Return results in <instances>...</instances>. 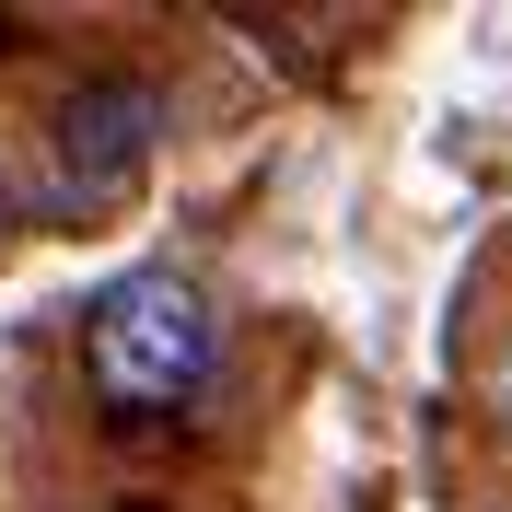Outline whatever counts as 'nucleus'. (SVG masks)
I'll return each instance as SVG.
<instances>
[{
	"instance_id": "obj_1",
	"label": "nucleus",
	"mask_w": 512,
	"mask_h": 512,
	"mask_svg": "<svg viewBox=\"0 0 512 512\" xmlns=\"http://www.w3.org/2000/svg\"><path fill=\"white\" fill-rule=\"evenodd\" d=\"M222 373V315L210 291L175 268H128L117 291H94L82 315V384L105 396V419H187Z\"/></svg>"
},
{
	"instance_id": "obj_2",
	"label": "nucleus",
	"mask_w": 512,
	"mask_h": 512,
	"mask_svg": "<svg viewBox=\"0 0 512 512\" xmlns=\"http://www.w3.org/2000/svg\"><path fill=\"white\" fill-rule=\"evenodd\" d=\"M152 82H128V70H94V82H70L59 94V128H47V152H59V187L70 198H117L152 152Z\"/></svg>"
},
{
	"instance_id": "obj_3",
	"label": "nucleus",
	"mask_w": 512,
	"mask_h": 512,
	"mask_svg": "<svg viewBox=\"0 0 512 512\" xmlns=\"http://www.w3.org/2000/svg\"><path fill=\"white\" fill-rule=\"evenodd\" d=\"M501 419H512V384H501Z\"/></svg>"
},
{
	"instance_id": "obj_4",
	"label": "nucleus",
	"mask_w": 512,
	"mask_h": 512,
	"mask_svg": "<svg viewBox=\"0 0 512 512\" xmlns=\"http://www.w3.org/2000/svg\"><path fill=\"white\" fill-rule=\"evenodd\" d=\"M0 222H12V198H0Z\"/></svg>"
}]
</instances>
